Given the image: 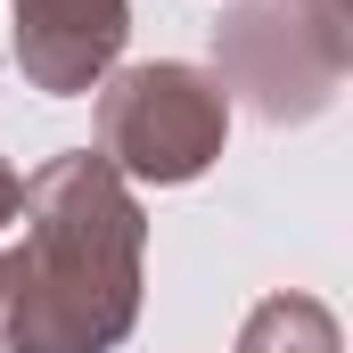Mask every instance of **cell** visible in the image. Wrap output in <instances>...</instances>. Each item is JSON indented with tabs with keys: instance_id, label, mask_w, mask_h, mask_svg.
<instances>
[{
	"instance_id": "cell-1",
	"label": "cell",
	"mask_w": 353,
	"mask_h": 353,
	"mask_svg": "<svg viewBox=\"0 0 353 353\" xmlns=\"http://www.w3.org/2000/svg\"><path fill=\"white\" fill-rule=\"evenodd\" d=\"M17 247H0V353H115L140 321L148 214L99 148L25 181Z\"/></svg>"
},
{
	"instance_id": "cell-2",
	"label": "cell",
	"mask_w": 353,
	"mask_h": 353,
	"mask_svg": "<svg viewBox=\"0 0 353 353\" xmlns=\"http://www.w3.org/2000/svg\"><path fill=\"white\" fill-rule=\"evenodd\" d=\"M353 74V17L304 0H230L214 25V83L239 90L263 123H312Z\"/></svg>"
},
{
	"instance_id": "cell-3",
	"label": "cell",
	"mask_w": 353,
	"mask_h": 353,
	"mask_svg": "<svg viewBox=\"0 0 353 353\" xmlns=\"http://www.w3.org/2000/svg\"><path fill=\"white\" fill-rule=\"evenodd\" d=\"M222 140H230V90L189 58H148L99 83V157L123 181L181 189L214 173Z\"/></svg>"
},
{
	"instance_id": "cell-4",
	"label": "cell",
	"mask_w": 353,
	"mask_h": 353,
	"mask_svg": "<svg viewBox=\"0 0 353 353\" xmlns=\"http://www.w3.org/2000/svg\"><path fill=\"white\" fill-rule=\"evenodd\" d=\"M123 41H132V0H8V58L41 99L99 90Z\"/></svg>"
},
{
	"instance_id": "cell-5",
	"label": "cell",
	"mask_w": 353,
	"mask_h": 353,
	"mask_svg": "<svg viewBox=\"0 0 353 353\" xmlns=\"http://www.w3.org/2000/svg\"><path fill=\"white\" fill-rule=\"evenodd\" d=\"M230 353H345V329H337V312H329L321 296L279 288V296H263V304L239 321V345Z\"/></svg>"
},
{
	"instance_id": "cell-6",
	"label": "cell",
	"mask_w": 353,
	"mask_h": 353,
	"mask_svg": "<svg viewBox=\"0 0 353 353\" xmlns=\"http://www.w3.org/2000/svg\"><path fill=\"white\" fill-rule=\"evenodd\" d=\"M17 205H25V181H17L8 157H0V230H17Z\"/></svg>"
},
{
	"instance_id": "cell-7",
	"label": "cell",
	"mask_w": 353,
	"mask_h": 353,
	"mask_svg": "<svg viewBox=\"0 0 353 353\" xmlns=\"http://www.w3.org/2000/svg\"><path fill=\"white\" fill-rule=\"evenodd\" d=\"M304 8H329V17H353V0H304Z\"/></svg>"
}]
</instances>
